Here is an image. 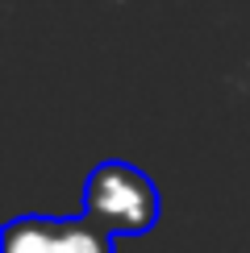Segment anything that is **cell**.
<instances>
[{
	"instance_id": "cell-1",
	"label": "cell",
	"mask_w": 250,
	"mask_h": 253,
	"mask_svg": "<svg viewBox=\"0 0 250 253\" xmlns=\"http://www.w3.org/2000/svg\"><path fill=\"white\" fill-rule=\"evenodd\" d=\"M159 187L133 162H100L83 183V216L113 237H146L159 224Z\"/></svg>"
},
{
	"instance_id": "cell-2",
	"label": "cell",
	"mask_w": 250,
	"mask_h": 253,
	"mask_svg": "<svg viewBox=\"0 0 250 253\" xmlns=\"http://www.w3.org/2000/svg\"><path fill=\"white\" fill-rule=\"evenodd\" d=\"M0 253H117V237L88 216H17L4 224Z\"/></svg>"
}]
</instances>
